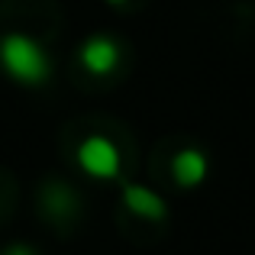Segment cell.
<instances>
[{"mask_svg":"<svg viewBox=\"0 0 255 255\" xmlns=\"http://www.w3.org/2000/svg\"><path fill=\"white\" fill-rule=\"evenodd\" d=\"M0 71L23 87H39L52 78V58L45 45L29 32L0 36Z\"/></svg>","mask_w":255,"mask_h":255,"instance_id":"1","label":"cell"},{"mask_svg":"<svg viewBox=\"0 0 255 255\" xmlns=\"http://www.w3.org/2000/svg\"><path fill=\"white\" fill-rule=\"evenodd\" d=\"M207 174H210V155H207L204 149H197V145H184L181 152H174L171 178H174L178 187L194 191V187H200L207 181Z\"/></svg>","mask_w":255,"mask_h":255,"instance_id":"5","label":"cell"},{"mask_svg":"<svg viewBox=\"0 0 255 255\" xmlns=\"http://www.w3.org/2000/svg\"><path fill=\"white\" fill-rule=\"evenodd\" d=\"M78 62H81V68L94 78L113 75L117 65H120V42L113 36H107V32H94V36H87L81 42Z\"/></svg>","mask_w":255,"mask_h":255,"instance_id":"3","label":"cell"},{"mask_svg":"<svg viewBox=\"0 0 255 255\" xmlns=\"http://www.w3.org/2000/svg\"><path fill=\"white\" fill-rule=\"evenodd\" d=\"M120 200L132 217L149 220V223H158V220L168 217L165 197L158 191H152L149 184H139V181H120Z\"/></svg>","mask_w":255,"mask_h":255,"instance_id":"4","label":"cell"},{"mask_svg":"<svg viewBox=\"0 0 255 255\" xmlns=\"http://www.w3.org/2000/svg\"><path fill=\"white\" fill-rule=\"evenodd\" d=\"M75 194L68 191L65 184H49L45 187V210L49 213H58V217H65V213L75 210Z\"/></svg>","mask_w":255,"mask_h":255,"instance_id":"6","label":"cell"},{"mask_svg":"<svg viewBox=\"0 0 255 255\" xmlns=\"http://www.w3.org/2000/svg\"><path fill=\"white\" fill-rule=\"evenodd\" d=\"M107 3H113V6H123V3H126V0H107Z\"/></svg>","mask_w":255,"mask_h":255,"instance_id":"8","label":"cell"},{"mask_svg":"<svg viewBox=\"0 0 255 255\" xmlns=\"http://www.w3.org/2000/svg\"><path fill=\"white\" fill-rule=\"evenodd\" d=\"M75 162L94 181H120V174H123V155H120L117 142L100 132H91L78 142Z\"/></svg>","mask_w":255,"mask_h":255,"instance_id":"2","label":"cell"},{"mask_svg":"<svg viewBox=\"0 0 255 255\" xmlns=\"http://www.w3.org/2000/svg\"><path fill=\"white\" fill-rule=\"evenodd\" d=\"M0 255H39L32 246H26V243H13V246H6Z\"/></svg>","mask_w":255,"mask_h":255,"instance_id":"7","label":"cell"}]
</instances>
